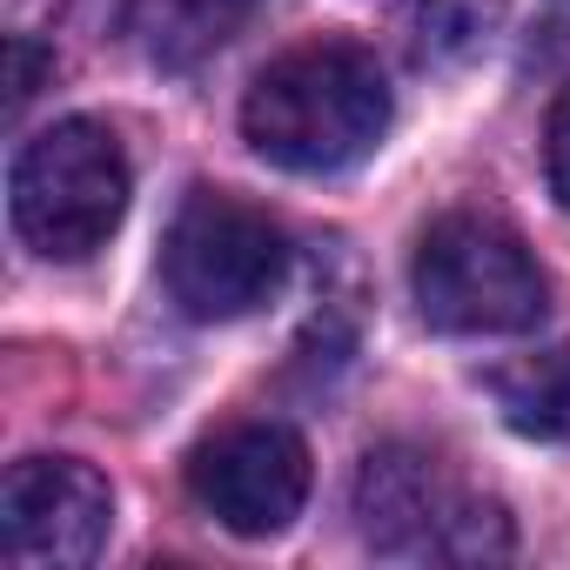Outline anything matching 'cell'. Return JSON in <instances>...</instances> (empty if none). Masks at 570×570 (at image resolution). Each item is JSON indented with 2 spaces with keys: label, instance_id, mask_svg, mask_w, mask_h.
Here are the masks:
<instances>
[{
  "label": "cell",
  "instance_id": "1",
  "mask_svg": "<svg viewBox=\"0 0 570 570\" xmlns=\"http://www.w3.org/2000/svg\"><path fill=\"white\" fill-rule=\"evenodd\" d=\"M390 81L356 41H303L268 61L242 101V135L289 175H343L390 135Z\"/></svg>",
  "mask_w": 570,
  "mask_h": 570
},
{
  "label": "cell",
  "instance_id": "2",
  "mask_svg": "<svg viewBox=\"0 0 570 570\" xmlns=\"http://www.w3.org/2000/svg\"><path fill=\"white\" fill-rule=\"evenodd\" d=\"M410 296L443 336H523L550 309V282L530 242L490 208H450L423 228Z\"/></svg>",
  "mask_w": 570,
  "mask_h": 570
},
{
  "label": "cell",
  "instance_id": "3",
  "mask_svg": "<svg viewBox=\"0 0 570 570\" xmlns=\"http://www.w3.org/2000/svg\"><path fill=\"white\" fill-rule=\"evenodd\" d=\"M363 543L390 563H497L517 550L503 503L456 483L430 450L383 443L356 470Z\"/></svg>",
  "mask_w": 570,
  "mask_h": 570
},
{
  "label": "cell",
  "instance_id": "4",
  "mask_svg": "<svg viewBox=\"0 0 570 570\" xmlns=\"http://www.w3.org/2000/svg\"><path fill=\"white\" fill-rule=\"evenodd\" d=\"M8 208L35 255L88 262L128 215V155L95 115H68L21 141L8 168Z\"/></svg>",
  "mask_w": 570,
  "mask_h": 570
},
{
  "label": "cell",
  "instance_id": "5",
  "mask_svg": "<svg viewBox=\"0 0 570 570\" xmlns=\"http://www.w3.org/2000/svg\"><path fill=\"white\" fill-rule=\"evenodd\" d=\"M282 275H289V235L262 208L222 188H195L175 208L168 242H161V282L181 316L235 323L282 289Z\"/></svg>",
  "mask_w": 570,
  "mask_h": 570
},
{
  "label": "cell",
  "instance_id": "6",
  "mask_svg": "<svg viewBox=\"0 0 570 570\" xmlns=\"http://www.w3.org/2000/svg\"><path fill=\"white\" fill-rule=\"evenodd\" d=\"M195 503L235 537H275L309 503V443L289 423H228L188 456Z\"/></svg>",
  "mask_w": 570,
  "mask_h": 570
},
{
  "label": "cell",
  "instance_id": "7",
  "mask_svg": "<svg viewBox=\"0 0 570 570\" xmlns=\"http://www.w3.org/2000/svg\"><path fill=\"white\" fill-rule=\"evenodd\" d=\"M115 490L95 463L21 456L0 483V543L21 570H75L108 543Z\"/></svg>",
  "mask_w": 570,
  "mask_h": 570
},
{
  "label": "cell",
  "instance_id": "8",
  "mask_svg": "<svg viewBox=\"0 0 570 570\" xmlns=\"http://www.w3.org/2000/svg\"><path fill=\"white\" fill-rule=\"evenodd\" d=\"M490 396H497V410H503V423L517 436L570 443V343L503 363L490 376Z\"/></svg>",
  "mask_w": 570,
  "mask_h": 570
},
{
  "label": "cell",
  "instance_id": "9",
  "mask_svg": "<svg viewBox=\"0 0 570 570\" xmlns=\"http://www.w3.org/2000/svg\"><path fill=\"white\" fill-rule=\"evenodd\" d=\"M248 14H255V0H148L141 35H148V55H155L161 68H195V61L215 55Z\"/></svg>",
  "mask_w": 570,
  "mask_h": 570
},
{
  "label": "cell",
  "instance_id": "10",
  "mask_svg": "<svg viewBox=\"0 0 570 570\" xmlns=\"http://www.w3.org/2000/svg\"><path fill=\"white\" fill-rule=\"evenodd\" d=\"M497 28H503V0H416L410 8L416 61H470L490 48Z\"/></svg>",
  "mask_w": 570,
  "mask_h": 570
},
{
  "label": "cell",
  "instance_id": "11",
  "mask_svg": "<svg viewBox=\"0 0 570 570\" xmlns=\"http://www.w3.org/2000/svg\"><path fill=\"white\" fill-rule=\"evenodd\" d=\"M8 115H21L28 101H35V88H41V75H55V55H41L35 48V35H14L8 41Z\"/></svg>",
  "mask_w": 570,
  "mask_h": 570
},
{
  "label": "cell",
  "instance_id": "12",
  "mask_svg": "<svg viewBox=\"0 0 570 570\" xmlns=\"http://www.w3.org/2000/svg\"><path fill=\"white\" fill-rule=\"evenodd\" d=\"M543 168H550V195L570 208V88L550 101V128H543Z\"/></svg>",
  "mask_w": 570,
  "mask_h": 570
}]
</instances>
